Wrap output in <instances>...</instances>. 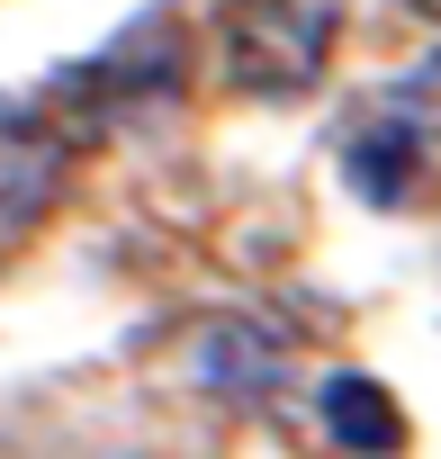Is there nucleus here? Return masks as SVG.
<instances>
[{
	"mask_svg": "<svg viewBox=\"0 0 441 459\" xmlns=\"http://www.w3.org/2000/svg\"><path fill=\"white\" fill-rule=\"evenodd\" d=\"M387 117H405L414 135H441V46H432V55L396 82V108H387Z\"/></svg>",
	"mask_w": 441,
	"mask_h": 459,
	"instance_id": "obj_6",
	"label": "nucleus"
},
{
	"mask_svg": "<svg viewBox=\"0 0 441 459\" xmlns=\"http://www.w3.org/2000/svg\"><path fill=\"white\" fill-rule=\"evenodd\" d=\"M414 171H423V135L405 117H378L360 144H351V189L369 207H405L414 198Z\"/></svg>",
	"mask_w": 441,
	"mask_h": 459,
	"instance_id": "obj_5",
	"label": "nucleus"
},
{
	"mask_svg": "<svg viewBox=\"0 0 441 459\" xmlns=\"http://www.w3.org/2000/svg\"><path fill=\"white\" fill-rule=\"evenodd\" d=\"M189 369L207 396H226V405H253L289 378V342L262 325V316H207L198 342H189Z\"/></svg>",
	"mask_w": 441,
	"mask_h": 459,
	"instance_id": "obj_3",
	"label": "nucleus"
},
{
	"mask_svg": "<svg viewBox=\"0 0 441 459\" xmlns=\"http://www.w3.org/2000/svg\"><path fill=\"white\" fill-rule=\"evenodd\" d=\"M405 10H423V19H441V0H405Z\"/></svg>",
	"mask_w": 441,
	"mask_h": 459,
	"instance_id": "obj_7",
	"label": "nucleus"
},
{
	"mask_svg": "<svg viewBox=\"0 0 441 459\" xmlns=\"http://www.w3.org/2000/svg\"><path fill=\"white\" fill-rule=\"evenodd\" d=\"M82 135L91 126L73 108H55V100H0V216H10V225L37 216V207H55Z\"/></svg>",
	"mask_w": 441,
	"mask_h": 459,
	"instance_id": "obj_2",
	"label": "nucleus"
},
{
	"mask_svg": "<svg viewBox=\"0 0 441 459\" xmlns=\"http://www.w3.org/2000/svg\"><path fill=\"white\" fill-rule=\"evenodd\" d=\"M324 432L351 450V459H396L405 450V414L378 378H333L324 387Z\"/></svg>",
	"mask_w": 441,
	"mask_h": 459,
	"instance_id": "obj_4",
	"label": "nucleus"
},
{
	"mask_svg": "<svg viewBox=\"0 0 441 459\" xmlns=\"http://www.w3.org/2000/svg\"><path fill=\"white\" fill-rule=\"evenodd\" d=\"M324 10L316 0H226L216 10V55L244 100H289L324 73Z\"/></svg>",
	"mask_w": 441,
	"mask_h": 459,
	"instance_id": "obj_1",
	"label": "nucleus"
}]
</instances>
